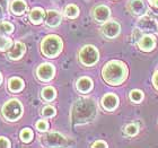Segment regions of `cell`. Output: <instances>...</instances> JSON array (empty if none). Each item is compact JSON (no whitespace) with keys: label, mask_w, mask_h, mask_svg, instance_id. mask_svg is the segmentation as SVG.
Instances as JSON below:
<instances>
[{"label":"cell","mask_w":158,"mask_h":148,"mask_svg":"<svg viewBox=\"0 0 158 148\" xmlns=\"http://www.w3.org/2000/svg\"><path fill=\"white\" fill-rule=\"evenodd\" d=\"M61 19H62V17H61L59 11H56V10H49L45 15V24L50 27L59 26Z\"/></svg>","instance_id":"12"},{"label":"cell","mask_w":158,"mask_h":148,"mask_svg":"<svg viewBox=\"0 0 158 148\" xmlns=\"http://www.w3.org/2000/svg\"><path fill=\"white\" fill-rule=\"evenodd\" d=\"M10 142L6 137H1L0 136V148H9L10 147Z\"/></svg>","instance_id":"29"},{"label":"cell","mask_w":158,"mask_h":148,"mask_svg":"<svg viewBox=\"0 0 158 148\" xmlns=\"http://www.w3.org/2000/svg\"><path fill=\"white\" fill-rule=\"evenodd\" d=\"M156 20H157V23H158V17H157V18H156Z\"/></svg>","instance_id":"35"},{"label":"cell","mask_w":158,"mask_h":148,"mask_svg":"<svg viewBox=\"0 0 158 148\" xmlns=\"http://www.w3.org/2000/svg\"><path fill=\"white\" fill-rule=\"evenodd\" d=\"M104 80L110 85H120L128 76V68L122 61L112 60L106 63L102 70Z\"/></svg>","instance_id":"2"},{"label":"cell","mask_w":158,"mask_h":148,"mask_svg":"<svg viewBox=\"0 0 158 148\" xmlns=\"http://www.w3.org/2000/svg\"><path fill=\"white\" fill-rule=\"evenodd\" d=\"M42 144L45 147H62L67 145V139L59 132H48L42 137Z\"/></svg>","instance_id":"6"},{"label":"cell","mask_w":158,"mask_h":148,"mask_svg":"<svg viewBox=\"0 0 158 148\" xmlns=\"http://www.w3.org/2000/svg\"><path fill=\"white\" fill-rule=\"evenodd\" d=\"M130 99H131V101H133L135 103L140 102L143 99V93L141 91H139V89H135V91H132L130 93Z\"/></svg>","instance_id":"25"},{"label":"cell","mask_w":158,"mask_h":148,"mask_svg":"<svg viewBox=\"0 0 158 148\" xmlns=\"http://www.w3.org/2000/svg\"><path fill=\"white\" fill-rule=\"evenodd\" d=\"M138 30L145 33H157L158 23L157 20L152 19V17H142L138 23Z\"/></svg>","instance_id":"7"},{"label":"cell","mask_w":158,"mask_h":148,"mask_svg":"<svg viewBox=\"0 0 158 148\" xmlns=\"http://www.w3.org/2000/svg\"><path fill=\"white\" fill-rule=\"evenodd\" d=\"M1 113H2L3 118L6 119L7 121H17L18 119H20V116L23 114V105H22V103L18 99H9L8 102L3 104Z\"/></svg>","instance_id":"4"},{"label":"cell","mask_w":158,"mask_h":148,"mask_svg":"<svg viewBox=\"0 0 158 148\" xmlns=\"http://www.w3.org/2000/svg\"><path fill=\"white\" fill-rule=\"evenodd\" d=\"M56 74L54 67L51 63H42L40 65L39 68L36 70V76L37 78L42 82H49L53 78V76Z\"/></svg>","instance_id":"8"},{"label":"cell","mask_w":158,"mask_h":148,"mask_svg":"<svg viewBox=\"0 0 158 148\" xmlns=\"http://www.w3.org/2000/svg\"><path fill=\"white\" fill-rule=\"evenodd\" d=\"M92 147H95V148H97V147H107V144L106 142H104L103 140H97V142H95L94 144L92 145Z\"/></svg>","instance_id":"30"},{"label":"cell","mask_w":158,"mask_h":148,"mask_svg":"<svg viewBox=\"0 0 158 148\" xmlns=\"http://www.w3.org/2000/svg\"><path fill=\"white\" fill-rule=\"evenodd\" d=\"M14 25L9 22H1L0 23V33L1 34H10L13 33Z\"/></svg>","instance_id":"24"},{"label":"cell","mask_w":158,"mask_h":148,"mask_svg":"<svg viewBox=\"0 0 158 148\" xmlns=\"http://www.w3.org/2000/svg\"><path fill=\"white\" fill-rule=\"evenodd\" d=\"M7 6H8V0H0V7H1L3 10L6 9Z\"/></svg>","instance_id":"32"},{"label":"cell","mask_w":158,"mask_h":148,"mask_svg":"<svg viewBox=\"0 0 158 148\" xmlns=\"http://www.w3.org/2000/svg\"><path fill=\"white\" fill-rule=\"evenodd\" d=\"M26 51L25 44L23 42H16L13 49L9 50L8 52V58L10 60H18L24 56V53Z\"/></svg>","instance_id":"13"},{"label":"cell","mask_w":158,"mask_h":148,"mask_svg":"<svg viewBox=\"0 0 158 148\" xmlns=\"http://www.w3.org/2000/svg\"><path fill=\"white\" fill-rule=\"evenodd\" d=\"M36 129L39 130V131L41 132H45L46 130H48V128H49V125H48V122L44 121V120H39V121L36 122Z\"/></svg>","instance_id":"28"},{"label":"cell","mask_w":158,"mask_h":148,"mask_svg":"<svg viewBox=\"0 0 158 148\" xmlns=\"http://www.w3.org/2000/svg\"><path fill=\"white\" fill-rule=\"evenodd\" d=\"M129 9L135 16H145L147 13V7L142 0H132L129 3Z\"/></svg>","instance_id":"11"},{"label":"cell","mask_w":158,"mask_h":148,"mask_svg":"<svg viewBox=\"0 0 158 148\" xmlns=\"http://www.w3.org/2000/svg\"><path fill=\"white\" fill-rule=\"evenodd\" d=\"M62 50V40L56 35H49L43 39L41 43V51L48 58H54Z\"/></svg>","instance_id":"3"},{"label":"cell","mask_w":158,"mask_h":148,"mask_svg":"<svg viewBox=\"0 0 158 148\" xmlns=\"http://www.w3.org/2000/svg\"><path fill=\"white\" fill-rule=\"evenodd\" d=\"M1 82H2V75L0 74V85H1Z\"/></svg>","instance_id":"34"},{"label":"cell","mask_w":158,"mask_h":148,"mask_svg":"<svg viewBox=\"0 0 158 148\" xmlns=\"http://www.w3.org/2000/svg\"><path fill=\"white\" fill-rule=\"evenodd\" d=\"M138 45L142 51H152L156 45V40L152 35L145 34L138 40Z\"/></svg>","instance_id":"10"},{"label":"cell","mask_w":158,"mask_h":148,"mask_svg":"<svg viewBox=\"0 0 158 148\" xmlns=\"http://www.w3.org/2000/svg\"><path fill=\"white\" fill-rule=\"evenodd\" d=\"M56 89L53 88V87H51V86H48V87H44V88L42 89V93H41V95H42V97L45 101H53L54 99V97H56Z\"/></svg>","instance_id":"20"},{"label":"cell","mask_w":158,"mask_h":148,"mask_svg":"<svg viewBox=\"0 0 158 148\" xmlns=\"http://www.w3.org/2000/svg\"><path fill=\"white\" fill-rule=\"evenodd\" d=\"M110 14H111V11H110L109 7L101 5V6H97L94 9V18L99 23H104L105 20L109 19Z\"/></svg>","instance_id":"14"},{"label":"cell","mask_w":158,"mask_h":148,"mask_svg":"<svg viewBox=\"0 0 158 148\" xmlns=\"http://www.w3.org/2000/svg\"><path fill=\"white\" fill-rule=\"evenodd\" d=\"M42 114L44 116H46V118H51V116H53V115L56 114V109L51 105H46L43 108Z\"/></svg>","instance_id":"27"},{"label":"cell","mask_w":158,"mask_h":148,"mask_svg":"<svg viewBox=\"0 0 158 148\" xmlns=\"http://www.w3.org/2000/svg\"><path fill=\"white\" fill-rule=\"evenodd\" d=\"M76 87L80 93H88L93 88L92 79L88 77H80L76 82Z\"/></svg>","instance_id":"17"},{"label":"cell","mask_w":158,"mask_h":148,"mask_svg":"<svg viewBox=\"0 0 158 148\" xmlns=\"http://www.w3.org/2000/svg\"><path fill=\"white\" fill-rule=\"evenodd\" d=\"M148 1H149V3H150L152 6L158 8V0H148Z\"/></svg>","instance_id":"33"},{"label":"cell","mask_w":158,"mask_h":148,"mask_svg":"<svg viewBox=\"0 0 158 148\" xmlns=\"http://www.w3.org/2000/svg\"><path fill=\"white\" fill-rule=\"evenodd\" d=\"M138 129L139 128L137 125H135V123H130V125H128L127 127H125L124 131L128 136H135V135H137Z\"/></svg>","instance_id":"26"},{"label":"cell","mask_w":158,"mask_h":148,"mask_svg":"<svg viewBox=\"0 0 158 148\" xmlns=\"http://www.w3.org/2000/svg\"><path fill=\"white\" fill-rule=\"evenodd\" d=\"M25 10H26V2L24 0H14L10 3V11L16 16L23 15Z\"/></svg>","instance_id":"18"},{"label":"cell","mask_w":158,"mask_h":148,"mask_svg":"<svg viewBox=\"0 0 158 148\" xmlns=\"http://www.w3.org/2000/svg\"><path fill=\"white\" fill-rule=\"evenodd\" d=\"M64 15L69 18H76L79 15V8L76 5H68L64 8Z\"/></svg>","instance_id":"21"},{"label":"cell","mask_w":158,"mask_h":148,"mask_svg":"<svg viewBox=\"0 0 158 148\" xmlns=\"http://www.w3.org/2000/svg\"><path fill=\"white\" fill-rule=\"evenodd\" d=\"M121 31V27L114 20H111V22H107L102 26V33L105 35V36L110 37V39H113L118 35Z\"/></svg>","instance_id":"9"},{"label":"cell","mask_w":158,"mask_h":148,"mask_svg":"<svg viewBox=\"0 0 158 148\" xmlns=\"http://www.w3.org/2000/svg\"><path fill=\"white\" fill-rule=\"evenodd\" d=\"M19 137L24 142H31L34 138V133L30 128H24L23 130L20 131Z\"/></svg>","instance_id":"22"},{"label":"cell","mask_w":158,"mask_h":148,"mask_svg":"<svg viewBox=\"0 0 158 148\" xmlns=\"http://www.w3.org/2000/svg\"><path fill=\"white\" fill-rule=\"evenodd\" d=\"M152 84L155 86V88L158 89V71H156L154 77H152Z\"/></svg>","instance_id":"31"},{"label":"cell","mask_w":158,"mask_h":148,"mask_svg":"<svg viewBox=\"0 0 158 148\" xmlns=\"http://www.w3.org/2000/svg\"><path fill=\"white\" fill-rule=\"evenodd\" d=\"M99 59L98 50L94 45H85L79 52V60L84 66H94Z\"/></svg>","instance_id":"5"},{"label":"cell","mask_w":158,"mask_h":148,"mask_svg":"<svg viewBox=\"0 0 158 148\" xmlns=\"http://www.w3.org/2000/svg\"><path fill=\"white\" fill-rule=\"evenodd\" d=\"M118 104V99L115 94H106L102 99L103 108L105 110H107V111H113L114 109H116Z\"/></svg>","instance_id":"15"},{"label":"cell","mask_w":158,"mask_h":148,"mask_svg":"<svg viewBox=\"0 0 158 148\" xmlns=\"http://www.w3.org/2000/svg\"><path fill=\"white\" fill-rule=\"evenodd\" d=\"M97 108L94 99L81 97L73 103L71 109V121L73 125H85L96 116Z\"/></svg>","instance_id":"1"},{"label":"cell","mask_w":158,"mask_h":148,"mask_svg":"<svg viewBox=\"0 0 158 148\" xmlns=\"http://www.w3.org/2000/svg\"><path fill=\"white\" fill-rule=\"evenodd\" d=\"M13 45V41L9 37L0 35V51H9Z\"/></svg>","instance_id":"23"},{"label":"cell","mask_w":158,"mask_h":148,"mask_svg":"<svg viewBox=\"0 0 158 148\" xmlns=\"http://www.w3.org/2000/svg\"><path fill=\"white\" fill-rule=\"evenodd\" d=\"M24 85H25L24 80L19 77H13L8 80V88L13 93H18L20 91H23Z\"/></svg>","instance_id":"19"},{"label":"cell","mask_w":158,"mask_h":148,"mask_svg":"<svg viewBox=\"0 0 158 148\" xmlns=\"http://www.w3.org/2000/svg\"><path fill=\"white\" fill-rule=\"evenodd\" d=\"M44 18H45V13H44L43 8H41V7H35V8H33V9L31 10L30 20L33 24L36 25V24L42 23Z\"/></svg>","instance_id":"16"}]
</instances>
